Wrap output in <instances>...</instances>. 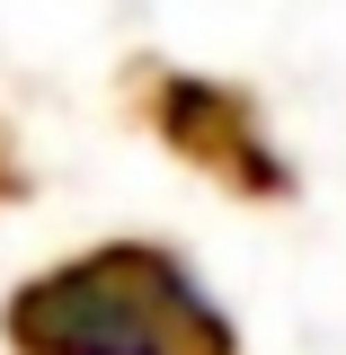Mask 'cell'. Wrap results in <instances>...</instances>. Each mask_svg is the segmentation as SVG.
Segmentation results:
<instances>
[{
    "instance_id": "1",
    "label": "cell",
    "mask_w": 346,
    "mask_h": 355,
    "mask_svg": "<svg viewBox=\"0 0 346 355\" xmlns=\"http://www.w3.org/2000/svg\"><path fill=\"white\" fill-rule=\"evenodd\" d=\"M9 355H240L231 311L160 240H107L0 302Z\"/></svg>"
},
{
    "instance_id": "2",
    "label": "cell",
    "mask_w": 346,
    "mask_h": 355,
    "mask_svg": "<svg viewBox=\"0 0 346 355\" xmlns=\"http://www.w3.org/2000/svg\"><path fill=\"white\" fill-rule=\"evenodd\" d=\"M133 98H142V125L169 142L196 178H214L222 196L240 205H293L302 178L275 151L266 133V107L240 80H205V71H169V62H142L133 71Z\"/></svg>"
},
{
    "instance_id": "3",
    "label": "cell",
    "mask_w": 346,
    "mask_h": 355,
    "mask_svg": "<svg viewBox=\"0 0 346 355\" xmlns=\"http://www.w3.org/2000/svg\"><path fill=\"white\" fill-rule=\"evenodd\" d=\"M27 187H36V178H27V151H18V133L0 125V214L27 205Z\"/></svg>"
}]
</instances>
